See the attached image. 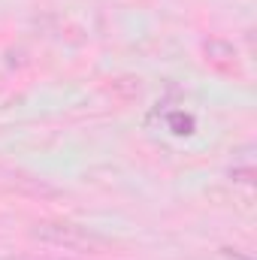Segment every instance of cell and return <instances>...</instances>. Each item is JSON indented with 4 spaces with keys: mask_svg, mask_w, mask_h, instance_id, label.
Returning <instances> with one entry per match:
<instances>
[{
    "mask_svg": "<svg viewBox=\"0 0 257 260\" xmlns=\"http://www.w3.org/2000/svg\"><path fill=\"white\" fill-rule=\"evenodd\" d=\"M34 239H40L43 245H52V248H64V251H100L103 248V239L79 224H70V221H40L34 230H30Z\"/></svg>",
    "mask_w": 257,
    "mask_h": 260,
    "instance_id": "obj_1",
    "label": "cell"
}]
</instances>
